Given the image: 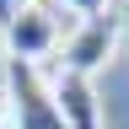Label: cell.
I'll list each match as a JSON object with an SVG mask.
<instances>
[{
    "instance_id": "obj_1",
    "label": "cell",
    "mask_w": 129,
    "mask_h": 129,
    "mask_svg": "<svg viewBox=\"0 0 129 129\" xmlns=\"http://www.w3.org/2000/svg\"><path fill=\"white\" fill-rule=\"evenodd\" d=\"M6 113H11V129H64L43 64L11 59V75H6Z\"/></svg>"
},
{
    "instance_id": "obj_2",
    "label": "cell",
    "mask_w": 129,
    "mask_h": 129,
    "mask_svg": "<svg viewBox=\"0 0 129 129\" xmlns=\"http://www.w3.org/2000/svg\"><path fill=\"white\" fill-rule=\"evenodd\" d=\"M124 38V16H81V22L59 38V54H64V70H75V75H97L102 64L113 59V48H118Z\"/></svg>"
},
{
    "instance_id": "obj_3",
    "label": "cell",
    "mask_w": 129,
    "mask_h": 129,
    "mask_svg": "<svg viewBox=\"0 0 129 129\" xmlns=\"http://www.w3.org/2000/svg\"><path fill=\"white\" fill-rule=\"evenodd\" d=\"M64 32H70V27H64V11H59V6L27 0V6H16V16L6 22V48H11V59L38 64L48 48H59Z\"/></svg>"
},
{
    "instance_id": "obj_4",
    "label": "cell",
    "mask_w": 129,
    "mask_h": 129,
    "mask_svg": "<svg viewBox=\"0 0 129 129\" xmlns=\"http://www.w3.org/2000/svg\"><path fill=\"white\" fill-rule=\"evenodd\" d=\"M48 86H54V102H59V118H64V129H102V102H97L91 75L59 70Z\"/></svg>"
},
{
    "instance_id": "obj_5",
    "label": "cell",
    "mask_w": 129,
    "mask_h": 129,
    "mask_svg": "<svg viewBox=\"0 0 129 129\" xmlns=\"http://www.w3.org/2000/svg\"><path fill=\"white\" fill-rule=\"evenodd\" d=\"M54 6L70 11L75 22H81V16H102V11H113V0H54Z\"/></svg>"
},
{
    "instance_id": "obj_6",
    "label": "cell",
    "mask_w": 129,
    "mask_h": 129,
    "mask_svg": "<svg viewBox=\"0 0 129 129\" xmlns=\"http://www.w3.org/2000/svg\"><path fill=\"white\" fill-rule=\"evenodd\" d=\"M6 75H11V48H6V27H0V102H6Z\"/></svg>"
},
{
    "instance_id": "obj_7",
    "label": "cell",
    "mask_w": 129,
    "mask_h": 129,
    "mask_svg": "<svg viewBox=\"0 0 129 129\" xmlns=\"http://www.w3.org/2000/svg\"><path fill=\"white\" fill-rule=\"evenodd\" d=\"M16 6H22V0H0V27H6L11 16H16Z\"/></svg>"
},
{
    "instance_id": "obj_8",
    "label": "cell",
    "mask_w": 129,
    "mask_h": 129,
    "mask_svg": "<svg viewBox=\"0 0 129 129\" xmlns=\"http://www.w3.org/2000/svg\"><path fill=\"white\" fill-rule=\"evenodd\" d=\"M0 129H11V113H6V102H0Z\"/></svg>"
},
{
    "instance_id": "obj_9",
    "label": "cell",
    "mask_w": 129,
    "mask_h": 129,
    "mask_svg": "<svg viewBox=\"0 0 129 129\" xmlns=\"http://www.w3.org/2000/svg\"><path fill=\"white\" fill-rule=\"evenodd\" d=\"M124 27H129V16H124Z\"/></svg>"
},
{
    "instance_id": "obj_10",
    "label": "cell",
    "mask_w": 129,
    "mask_h": 129,
    "mask_svg": "<svg viewBox=\"0 0 129 129\" xmlns=\"http://www.w3.org/2000/svg\"><path fill=\"white\" fill-rule=\"evenodd\" d=\"M22 6H27V0H22Z\"/></svg>"
}]
</instances>
